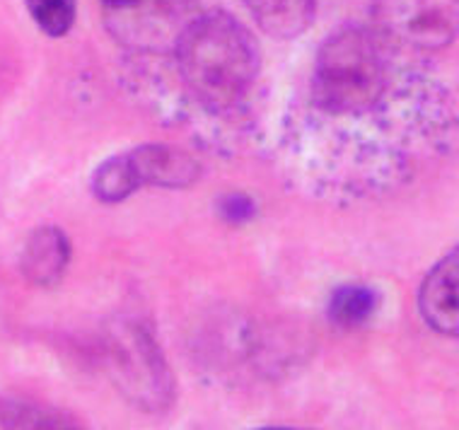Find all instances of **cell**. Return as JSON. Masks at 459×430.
I'll return each instance as SVG.
<instances>
[{
  "label": "cell",
  "mask_w": 459,
  "mask_h": 430,
  "mask_svg": "<svg viewBox=\"0 0 459 430\" xmlns=\"http://www.w3.org/2000/svg\"><path fill=\"white\" fill-rule=\"evenodd\" d=\"M177 65L198 102L225 112L242 99L259 73V48L245 24L228 13H206L177 39Z\"/></svg>",
  "instance_id": "1"
},
{
  "label": "cell",
  "mask_w": 459,
  "mask_h": 430,
  "mask_svg": "<svg viewBox=\"0 0 459 430\" xmlns=\"http://www.w3.org/2000/svg\"><path fill=\"white\" fill-rule=\"evenodd\" d=\"M385 61L380 47L363 27H341L319 48L315 99L332 114H363L385 92Z\"/></svg>",
  "instance_id": "2"
},
{
  "label": "cell",
  "mask_w": 459,
  "mask_h": 430,
  "mask_svg": "<svg viewBox=\"0 0 459 430\" xmlns=\"http://www.w3.org/2000/svg\"><path fill=\"white\" fill-rule=\"evenodd\" d=\"M111 380L143 411H165L175 399V380L152 334L135 319H119L104 334Z\"/></svg>",
  "instance_id": "3"
},
{
  "label": "cell",
  "mask_w": 459,
  "mask_h": 430,
  "mask_svg": "<svg viewBox=\"0 0 459 430\" xmlns=\"http://www.w3.org/2000/svg\"><path fill=\"white\" fill-rule=\"evenodd\" d=\"M375 20L402 44L443 48L459 34V0H375Z\"/></svg>",
  "instance_id": "4"
},
{
  "label": "cell",
  "mask_w": 459,
  "mask_h": 430,
  "mask_svg": "<svg viewBox=\"0 0 459 430\" xmlns=\"http://www.w3.org/2000/svg\"><path fill=\"white\" fill-rule=\"evenodd\" d=\"M419 310L437 334L459 339V249L428 271L419 290Z\"/></svg>",
  "instance_id": "5"
},
{
  "label": "cell",
  "mask_w": 459,
  "mask_h": 430,
  "mask_svg": "<svg viewBox=\"0 0 459 430\" xmlns=\"http://www.w3.org/2000/svg\"><path fill=\"white\" fill-rule=\"evenodd\" d=\"M128 159L141 186L186 189L201 175L196 158L175 145H141L128 152Z\"/></svg>",
  "instance_id": "6"
},
{
  "label": "cell",
  "mask_w": 459,
  "mask_h": 430,
  "mask_svg": "<svg viewBox=\"0 0 459 430\" xmlns=\"http://www.w3.org/2000/svg\"><path fill=\"white\" fill-rule=\"evenodd\" d=\"M71 262V242L58 228H39L27 239L22 252V273L34 286L51 288L64 279Z\"/></svg>",
  "instance_id": "7"
},
{
  "label": "cell",
  "mask_w": 459,
  "mask_h": 430,
  "mask_svg": "<svg viewBox=\"0 0 459 430\" xmlns=\"http://www.w3.org/2000/svg\"><path fill=\"white\" fill-rule=\"evenodd\" d=\"M245 5L273 39H295L315 20V0H245Z\"/></svg>",
  "instance_id": "8"
},
{
  "label": "cell",
  "mask_w": 459,
  "mask_h": 430,
  "mask_svg": "<svg viewBox=\"0 0 459 430\" xmlns=\"http://www.w3.org/2000/svg\"><path fill=\"white\" fill-rule=\"evenodd\" d=\"M135 189H141V184L135 179L128 152L104 159L92 175V192L104 203H119V201L128 199Z\"/></svg>",
  "instance_id": "9"
},
{
  "label": "cell",
  "mask_w": 459,
  "mask_h": 430,
  "mask_svg": "<svg viewBox=\"0 0 459 430\" xmlns=\"http://www.w3.org/2000/svg\"><path fill=\"white\" fill-rule=\"evenodd\" d=\"M377 310V293L368 286H341L329 300V319L336 327H358Z\"/></svg>",
  "instance_id": "10"
},
{
  "label": "cell",
  "mask_w": 459,
  "mask_h": 430,
  "mask_svg": "<svg viewBox=\"0 0 459 430\" xmlns=\"http://www.w3.org/2000/svg\"><path fill=\"white\" fill-rule=\"evenodd\" d=\"M3 430H80L61 411L32 407V404H8L0 414Z\"/></svg>",
  "instance_id": "11"
},
{
  "label": "cell",
  "mask_w": 459,
  "mask_h": 430,
  "mask_svg": "<svg viewBox=\"0 0 459 430\" xmlns=\"http://www.w3.org/2000/svg\"><path fill=\"white\" fill-rule=\"evenodd\" d=\"M39 30L48 37H64L75 22V0H24Z\"/></svg>",
  "instance_id": "12"
},
{
  "label": "cell",
  "mask_w": 459,
  "mask_h": 430,
  "mask_svg": "<svg viewBox=\"0 0 459 430\" xmlns=\"http://www.w3.org/2000/svg\"><path fill=\"white\" fill-rule=\"evenodd\" d=\"M222 218L230 223H245L254 215V203L245 194H230L221 201Z\"/></svg>",
  "instance_id": "13"
},
{
  "label": "cell",
  "mask_w": 459,
  "mask_h": 430,
  "mask_svg": "<svg viewBox=\"0 0 459 430\" xmlns=\"http://www.w3.org/2000/svg\"><path fill=\"white\" fill-rule=\"evenodd\" d=\"M102 3H104V5H107V8L126 10V8H131V5H135L138 0H102Z\"/></svg>",
  "instance_id": "14"
},
{
  "label": "cell",
  "mask_w": 459,
  "mask_h": 430,
  "mask_svg": "<svg viewBox=\"0 0 459 430\" xmlns=\"http://www.w3.org/2000/svg\"><path fill=\"white\" fill-rule=\"evenodd\" d=\"M256 430H298V428H256Z\"/></svg>",
  "instance_id": "15"
}]
</instances>
